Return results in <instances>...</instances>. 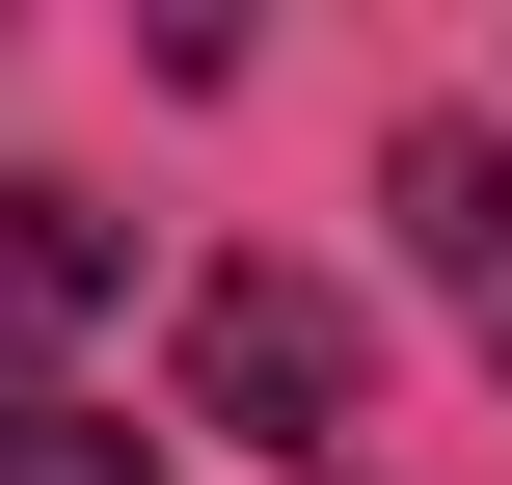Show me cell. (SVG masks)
Segmentation results:
<instances>
[{
    "label": "cell",
    "mask_w": 512,
    "mask_h": 485,
    "mask_svg": "<svg viewBox=\"0 0 512 485\" xmlns=\"http://www.w3.org/2000/svg\"><path fill=\"white\" fill-rule=\"evenodd\" d=\"M108 270H135V243H108L81 189H0V405H27V351H54V324H108Z\"/></svg>",
    "instance_id": "3957f363"
},
{
    "label": "cell",
    "mask_w": 512,
    "mask_h": 485,
    "mask_svg": "<svg viewBox=\"0 0 512 485\" xmlns=\"http://www.w3.org/2000/svg\"><path fill=\"white\" fill-rule=\"evenodd\" d=\"M486 324H512V297H486Z\"/></svg>",
    "instance_id": "5b68a950"
},
{
    "label": "cell",
    "mask_w": 512,
    "mask_h": 485,
    "mask_svg": "<svg viewBox=\"0 0 512 485\" xmlns=\"http://www.w3.org/2000/svg\"><path fill=\"white\" fill-rule=\"evenodd\" d=\"M0 485H162V432H108V405H0Z\"/></svg>",
    "instance_id": "277c9868"
},
{
    "label": "cell",
    "mask_w": 512,
    "mask_h": 485,
    "mask_svg": "<svg viewBox=\"0 0 512 485\" xmlns=\"http://www.w3.org/2000/svg\"><path fill=\"white\" fill-rule=\"evenodd\" d=\"M378 216H405V270H459V297H512V135H486V108H432V135L378 162Z\"/></svg>",
    "instance_id": "7a4b0ae2"
},
{
    "label": "cell",
    "mask_w": 512,
    "mask_h": 485,
    "mask_svg": "<svg viewBox=\"0 0 512 485\" xmlns=\"http://www.w3.org/2000/svg\"><path fill=\"white\" fill-rule=\"evenodd\" d=\"M189 432H243V459H351L378 432V351H351V297L324 270H189Z\"/></svg>",
    "instance_id": "6da1fadb"
}]
</instances>
